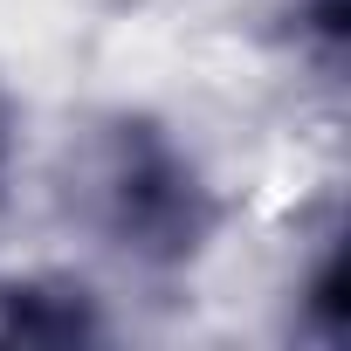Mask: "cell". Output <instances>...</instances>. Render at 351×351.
Masks as SVG:
<instances>
[{
  "label": "cell",
  "mask_w": 351,
  "mask_h": 351,
  "mask_svg": "<svg viewBox=\"0 0 351 351\" xmlns=\"http://www.w3.org/2000/svg\"><path fill=\"white\" fill-rule=\"evenodd\" d=\"M76 207L90 234L145 276L193 269L221 221L200 158L152 117H110L104 131H90L76 158Z\"/></svg>",
  "instance_id": "6da1fadb"
},
{
  "label": "cell",
  "mask_w": 351,
  "mask_h": 351,
  "mask_svg": "<svg viewBox=\"0 0 351 351\" xmlns=\"http://www.w3.org/2000/svg\"><path fill=\"white\" fill-rule=\"evenodd\" d=\"M0 337L76 344V337H104V317H97V303H90L83 282L21 276V282H0Z\"/></svg>",
  "instance_id": "7a4b0ae2"
},
{
  "label": "cell",
  "mask_w": 351,
  "mask_h": 351,
  "mask_svg": "<svg viewBox=\"0 0 351 351\" xmlns=\"http://www.w3.org/2000/svg\"><path fill=\"white\" fill-rule=\"evenodd\" d=\"M344 324H351V303H344V248L324 241L303 289H296V330L317 337V344H344Z\"/></svg>",
  "instance_id": "3957f363"
},
{
  "label": "cell",
  "mask_w": 351,
  "mask_h": 351,
  "mask_svg": "<svg viewBox=\"0 0 351 351\" xmlns=\"http://www.w3.org/2000/svg\"><path fill=\"white\" fill-rule=\"evenodd\" d=\"M289 35H296V56L317 69V76H337L344 69V0H296L289 8Z\"/></svg>",
  "instance_id": "277c9868"
},
{
  "label": "cell",
  "mask_w": 351,
  "mask_h": 351,
  "mask_svg": "<svg viewBox=\"0 0 351 351\" xmlns=\"http://www.w3.org/2000/svg\"><path fill=\"white\" fill-rule=\"evenodd\" d=\"M0 172H8V117H0Z\"/></svg>",
  "instance_id": "5b68a950"
}]
</instances>
